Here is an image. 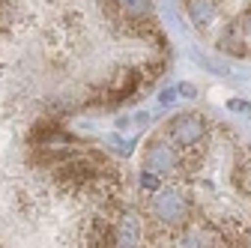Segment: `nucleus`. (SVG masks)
<instances>
[{"label":"nucleus","mask_w":251,"mask_h":248,"mask_svg":"<svg viewBox=\"0 0 251 248\" xmlns=\"http://www.w3.org/2000/svg\"><path fill=\"white\" fill-rule=\"evenodd\" d=\"M171 66L152 0H0V245H117L132 174L108 123Z\"/></svg>","instance_id":"f257e3e1"},{"label":"nucleus","mask_w":251,"mask_h":248,"mask_svg":"<svg viewBox=\"0 0 251 248\" xmlns=\"http://www.w3.org/2000/svg\"><path fill=\"white\" fill-rule=\"evenodd\" d=\"M176 6L206 45L251 60V0H176Z\"/></svg>","instance_id":"7ed1b4c3"},{"label":"nucleus","mask_w":251,"mask_h":248,"mask_svg":"<svg viewBox=\"0 0 251 248\" xmlns=\"http://www.w3.org/2000/svg\"><path fill=\"white\" fill-rule=\"evenodd\" d=\"M141 245H251V141L203 111L155 126L132 174Z\"/></svg>","instance_id":"f03ea898"}]
</instances>
